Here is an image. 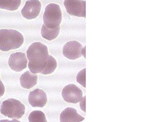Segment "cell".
<instances>
[{"label": "cell", "mask_w": 156, "mask_h": 122, "mask_svg": "<svg viewBox=\"0 0 156 122\" xmlns=\"http://www.w3.org/2000/svg\"><path fill=\"white\" fill-rule=\"evenodd\" d=\"M84 117L77 113L74 108L67 107L62 110L60 114L61 122H80L83 121Z\"/></svg>", "instance_id": "11"}, {"label": "cell", "mask_w": 156, "mask_h": 122, "mask_svg": "<svg viewBox=\"0 0 156 122\" xmlns=\"http://www.w3.org/2000/svg\"><path fill=\"white\" fill-rule=\"evenodd\" d=\"M80 107L83 112H86V97H82L80 100Z\"/></svg>", "instance_id": "18"}, {"label": "cell", "mask_w": 156, "mask_h": 122, "mask_svg": "<svg viewBox=\"0 0 156 122\" xmlns=\"http://www.w3.org/2000/svg\"><path fill=\"white\" fill-rule=\"evenodd\" d=\"M64 6L71 16L86 17L85 0H64Z\"/></svg>", "instance_id": "5"}, {"label": "cell", "mask_w": 156, "mask_h": 122, "mask_svg": "<svg viewBox=\"0 0 156 122\" xmlns=\"http://www.w3.org/2000/svg\"><path fill=\"white\" fill-rule=\"evenodd\" d=\"M0 112L9 118L18 120L25 114V106L18 100L8 99L2 103Z\"/></svg>", "instance_id": "3"}, {"label": "cell", "mask_w": 156, "mask_h": 122, "mask_svg": "<svg viewBox=\"0 0 156 122\" xmlns=\"http://www.w3.org/2000/svg\"><path fill=\"white\" fill-rule=\"evenodd\" d=\"M57 68V62L53 57H50V59L48 61V62L47 63V66L45 67V69L41 72V74L42 75H49L51 73H52L53 72H55V70Z\"/></svg>", "instance_id": "16"}, {"label": "cell", "mask_w": 156, "mask_h": 122, "mask_svg": "<svg viewBox=\"0 0 156 122\" xmlns=\"http://www.w3.org/2000/svg\"><path fill=\"white\" fill-rule=\"evenodd\" d=\"M28 101L33 107H44L47 103L46 93L41 89H36L29 93Z\"/></svg>", "instance_id": "10"}, {"label": "cell", "mask_w": 156, "mask_h": 122, "mask_svg": "<svg viewBox=\"0 0 156 122\" xmlns=\"http://www.w3.org/2000/svg\"><path fill=\"white\" fill-rule=\"evenodd\" d=\"M83 46L76 41H71L65 44L62 48V54L69 60H76L82 56L81 50Z\"/></svg>", "instance_id": "9"}, {"label": "cell", "mask_w": 156, "mask_h": 122, "mask_svg": "<svg viewBox=\"0 0 156 122\" xmlns=\"http://www.w3.org/2000/svg\"><path fill=\"white\" fill-rule=\"evenodd\" d=\"M76 82L83 87H86V69H83L76 76Z\"/></svg>", "instance_id": "17"}, {"label": "cell", "mask_w": 156, "mask_h": 122, "mask_svg": "<svg viewBox=\"0 0 156 122\" xmlns=\"http://www.w3.org/2000/svg\"><path fill=\"white\" fill-rule=\"evenodd\" d=\"M21 4V0H0V9L9 11L17 10Z\"/></svg>", "instance_id": "14"}, {"label": "cell", "mask_w": 156, "mask_h": 122, "mask_svg": "<svg viewBox=\"0 0 156 122\" xmlns=\"http://www.w3.org/2000/svg\"><path fill=\"white\" fill-rule=\"evenodd\" d=\"M85 50H86V47L84 46V48H82L81 50V55L82 56L84 57V59H86V54H85Z\"/></svg>", "instance_id": "20"}, {"label": "cell", "mask_w": 156, "mask_h": 122, "mask_svg": "<svg viewBox=\"0 0 156 122\" xmlns=\"http://www.w3.org/2000/svg\"><path fill=\"white\" fill-rule=\"evenodd\" d=\"M20 83L23 88L27 89V90L35 86L37 83V74H34V73H30V71L25 72L20 76Z\"/></svg>", "instance_id": "12"}, {"label": "cell", "mask_w": 156, "mask_h": 122, "mask_svg": "<svg viewBox=\"0 0 156 122\" xmlns=\"http://www.w3.org/2000/svg\"><path fill=\"white\" fill-rule=\"evenodd\" d=\"M51 55H48L46 45L41 42H34L27 50V58L28 60V69L34 74L41 73L45 69Z\"/></svg>", "instance_id": "1"}, {"label": "cell", "mask_w": 156, "mask_h": 122, "mask_svg": "<svg viewBox=\"0 0 156 122\" xmlns=\"http://www.w3.org/2000/svg\"><path fill=\"white\" fill-rule=\"evenodd\" d=\"M60 32V26L55 27V28L49 29L47 28L44 24L42 25L41 30V34L43 38L48 40V41H52L57 38Z\"/></svg>", "instance_id": "13"}, {"label": "cell", "mask_w": 156, "mask_h": 122, "mask_svg": "<svg viewBox=\"0 0 156 122\" xmlns=\"http://www.w3.org/2000/svg\"><path fill=\"white\" fill-rule=\"evenodd\" d=\"M4 93H5V86L0 80V98L4 95Z\"/></svg>", "instance_id": "19"}, {"label": "cell", "mask_w": 156, "mask_h": 122, "mask_svg": "<svg viewBox=\"0 0 156 122\" xmlns=\"http://www.w3.org/2000/svg\"><path fill=\"white\" fill-rule=\"evenodd\" d=\"M30 122H46L47 119L44 114L41 110H34L30 114L28 117Z\"/></svg>", "instance_id": "15"}, {"label": "cell", "mask_w": 156, "mask_h": 122, "mask_svg": "<svg viewBox=\"0 0 156 122\" xmlns=\"http://www.w3.org/2000/svg\"><path fill=\"white\" fill-rule=\"evenodd\" d=\"M41 9V3L39 0H28L25 2L21 14L27 20H33L37 17Z\"/></svg>", "instance_id": "7"}, {"label": "cell", "mask_w": 156, "mask_h": 122, "mask_svg": "<svg viewBox=\"0 0 156 122\" xmlns=\"http://www.w3.org/2000/svg\"><path fill=\"white\" fill-rule=\"evenodd\" d=\"M24 38L16 30L2 29L0 30V51H9L17 49L22 46Z\"/></svg>", "instance_id": "2"}, {"label": "cell", "mask_w": 156, "mask_h": 122, "mask_svg": "<svg viewBox=\"0 0 156 122\" xmlns=\"http://www.w3.org/2000/svg\"><path fill=\"white\" fill-rule=\"evenodd\" d=\"M62 20V10L58 4L50 3L44 9L43 15L44 25L47 28L52 29L60 26Z\"/></svg>", "instance_id": "4"}, {"label": "cell", "mask_w": 156, "mask_h": 122, "mask_svg": "<svg viewBox=\"0 0 156 122\" xmlns=\"http://www.w3.org/2000/svg\"><path fill=\"white\" fill-rule=\"evenodd\" d=\"M62 97L66 102L77 103L83 97V92L74 84H69L62 89Z\"/></svg>", "instance_id": "6"}, {"label": "cell", "mask_w": 156, "mask_h": 122, "mask_svg": "<svg viewBox=\"0 0 156 122\" xmlns=\"http://www.w3.org/2000/svg\"><path fill=\"white\" fill-rule=\"evenodd\" d=\"M9 66L15 72H21L26 69L28 63L27 55L23 52H16L11 54L9 59Z\"/></svg>", "instance_id": "8"}]
</instances>
